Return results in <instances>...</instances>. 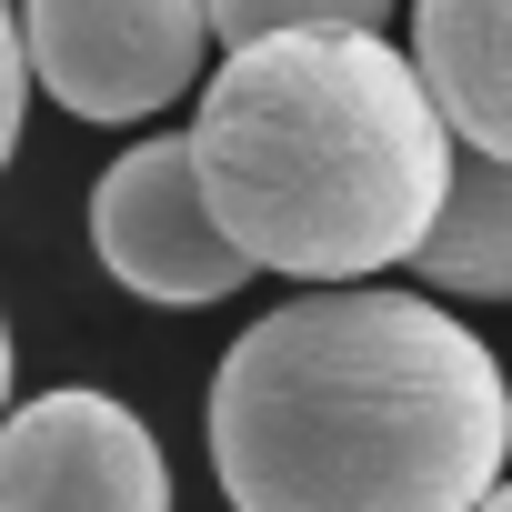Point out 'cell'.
I'll use <instances>...</instances> for the list:
<instances>
[{
	"mask_svg": "<svg viewBox=\"0 0 512 512\" xmlns=\"http://www.w3.org/2000/svg\"><path fill=\"white\" fill-rule=\"evenodd\" d=\"M502 452V362L422 292H302L211 372L231 512H482Z\"/></svg>",
	"mask_w": 512,
	"mask_h": 512,
	"instance_id": "obj_1",
	"label": "cell"
},
{
	"mask_svg": "<svg viewBox=\"0 0 512 512\" xmlns=\"http://www.w3.org/2000/svg\"><path fill=\"white\" fill-rule=\"evenodd\" d=\"M452 131L382 31H282L211 71L191 111V171L221 241L251 272L322 292L412 262L442 191Z\"/></svg>",
	"mask_w": 512,
	"mask_h": 512,
	"instance_id": "obj_2",
	"label": "cell"
},
{
	"mask_svg": "<svg viewBox=\"0 0 512 512\" xmlns=\"http://www.w3.org/2000/svg\"><path fill=\"white\" fill-rule=\"evenodd\" d=\"M201 0H21V61L71 121H151L201 81Z\"/></svg>",
	"mask_w": 512,
	"mask_h": 512,
	"instance_id": "obj_3",
	"label": "cell"
},
{
	"mask_svg": "<svg viewBox=\"0 0 512 512\" xmlns=\"http://www.w3.org/2000/svg\"><path fill=\"white\" fill-rule=\"evenodd\" d=\"M91 251L101 272L161 312H201V302H231L251 282V262L221 241L211 201H201V171H191V141H141L101 171L91 191Z\"/></svg>",
	"mask_w": 512,
	"mask_h": 512,
	"instance_id": "obj_4",
	"label": "cell"
},
{
	"mask_svg": "<svg viewBox=\"0 0 512 512\" xmlns=\"http://www.w3.org/2000/svg\"><path fill=\"white\" fill-rule=\"evenodd\" d=\"M0 512H171V462L131 402L61 382L0 412Z\"/></svg>",
	"mask_w": 512,
	"mask_h": 512,
	"instance_id": "obj_5",
	"label": "cell"
},
{
	"mask_svg": "<svg viewBox=\"0 0 512 512\" xmlns=\"http://www.w3.org/2000/svg\"><path fill=\"white\" fill-rule=\"evenodd\" d=\"M402 61L472 161H512V0H412Z\"/></svg>",
	"mask_w": 512,
	"mask_h": 512,
	"instance_id": "obj_6",
	"label": "cell"
},
{
	"mask_svg": "<svg viewBox=\"0 0 512 512\" xmlns=\"http://www.w3.org/2000/svg\"><path fill=\"white\" fill-rule=\"evenodd\" d=\"M412 262L462 302H512V161H452V191Z\"/></svg>",
	"mask_w": 512,
	"mask_h": 512,
	"instance_id": "obj_7",
	"label": "cell"
},
{
	"mask_svg": "<svg viewBox=\"0 0 512 512\" xmlns=\"http://www.w3.org/2000/svg\"><path fill=\"white\" fill-rule=\"evenodd\" d=\"M392 0H201V21L251 51V41H282V31H382Z\"/></svg>",
	"mask_w": 512,
	"mask_h": 512,
	"instance_id": "obj_8",
	"label": "cell"
},
{
	"mask_svg": "<svg viewBox=\"0 0 512 512\" xmlns=\"http://www.w3.org/2000/svg\"><path fill=\"white\" fill-rule=\"evenodd\" d=\"M21 101H31V61H21V11L0 0V171L21 151Z\"/></svg>",
	"mask_w": 512,
	"mask_h": 512,
	"instance_id": "obj_9",
	"label": "cell"
},
{
	"mask_svg": "<svg viewBox=\"0 0 512 512\" xmlns=\"http://www.w3.org/2000/svg\"><path fill=\"white\" fill-rule=\"evenodd\" d=\"M0 412H11V322H0Z\"/></svg>",
	"mask_w": 512,
	"mask_h": 512,
	"instance_id": "obj_10",
	"label": "cell"
},
{
	"mask_svg": "<svg viewBox=\"0 0 512 512\" xmlns=\"http://www.w3.org/2000/svg\"><path fill=\"white\" fill-rule=\"evenodd\" d=\"M482 512H512V482H492V492H482Z\"/></svg>",
	"mask_w": 512,
	"mask_h": 512,
	"instance_id": "obj_11",
	"label": "cell"
}]
</instances>
